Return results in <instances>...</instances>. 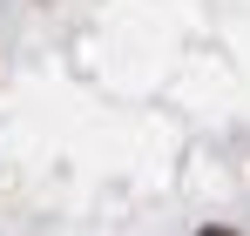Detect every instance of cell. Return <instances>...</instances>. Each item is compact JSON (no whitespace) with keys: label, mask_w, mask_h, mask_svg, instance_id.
Masks as SVG:
<instances>
[{"label":"cell","mask_w":250,"mask_h":236,"mask_svg":"<svg viewBox=\"0 0 250 236\" xmlns=\"http://www.w3.org/2000/svg\"><path fill=\"white\" fill-rule=\"evenodd\" d=\"M196 236H237V230H196Z\"/></svg>","instance_id":"obj_1"}]
</instances>
